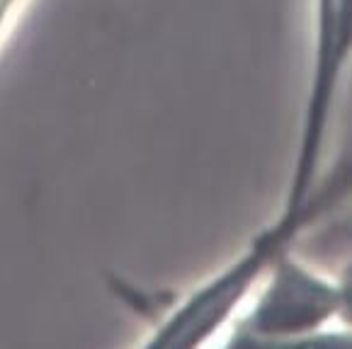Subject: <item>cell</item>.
I'll list each match as a JSON object with an SVG mask.
<instances>
[{
  "instance_id": "2",
  "label": "cell",
  "mask_w": 352,
  "mask_h": 349,
  "mask_svg": "<svg viewBox=\"0 0 352 349\" xmlns=\"http://www.w3.org/2000/svg\"><path fill=\"white\" fill-rule=\"evenodd\" d=\"M338 289L318 282L294 264L280 269L275 284L265 293L253 315L255 333L289 335L299 330H314L318 323L338 311Z\"/></svg>"
},
{
  "instance_id": "1",
  "label": "cell",
  "mask_w": 352,
  "mask_h": 349,
  "mask_svg": "<svg viewBox=\"0 0 352 349\" xmlns=\"http://www.w3.org/2000/svg\"><path fill=\"white\" fill-rule=\"evenodd\" d=\"M352 49V0H321L318 5V41H316V63H314V82H311L309 109H306L304 134H301L296 174L292 182L289 199H287L285 216L277 223V231L289 236L292 228L299 226L301 206L306 201L314 174L318 165V150L323 144L328 114H331L336 85L340 80L345 58Z\"/></svg>"
},
{
  "instance_id": "3",
  "label": "cell",
  "mask_w": 352,
  "mask_h": 349,
  "mask_svg": "<svg viewBox=\"0 0 352 349\" xmlns=\"http://www.w3.org/2000/svg\"><path fill=\"white\" fill-rule=\"evenodd\" d=\"M338 296H340V303H338V311H342V315H345V318L352 323V269L347 272L342 289H338Z\"/></svg>"
}]
</instances>
